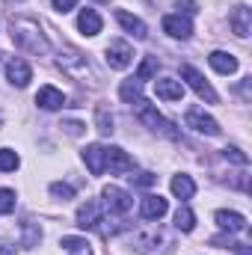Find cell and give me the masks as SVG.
<instances>
[{
    "label": "cell",
    "mask_w": 252,
    "mask_h": 255,
    "mask_svg": "<svg viewBox=\"0 0 252 255\" xmlns=\"http://www.w3.org/2000/svg\"><path fill=\"white\" fill-rule=\"evenodd\" d=\"M6 77H9L12 86L24 89V86L33 80V68L24 63V60H12V63H6Z\"/></svg>",
    "instance_id": "obj_12"
},
{
    "label": "cell",
    "mask_w": 252,
    "mask_h": 255,
    "mask_svg": "<svg viewBox=\"0 0 252 255\" xmlns=\"http://www.w3.org/2000/svg\"><path fill=\"white\" fill-rule=\"evenodd\" d=\"M119 95H122L125 104H139V101H142V83H139L136 77H127L125 83L119 86Z\"/></svg>",
    "instance_id": "obj_20"
},
{
    "label": "cell",
    "mask_w": 252,
    "mask_h": 255,
    "mask_svg": "<svg viewBox=\"0 0 252 255\" xmlns=\"http://www.w3.org/2000/svg\"><path fill=\"white\" fill-rule=\"evenodd\" d=\"M12 42L27 51V54H48V39L42 36L39 24L30 21V18H18L12 21Z\"/></svg>",
    "instance_id": "obj_1"
},
{
    "label": "cell",
    "mask_w": 252,
    "mask_h": 255,
    "mask_svg": "<svg viewBox=\"0 0 252 255\" xmlns=\"http://www.w3.org/2000/svg\"><path fill=\"white\" fill-rule=\"evenodd\" d=\"M175 6H178V15L184 12V15H196L199 9H196V0H175Z\"/></svg>",
    "instance_id": "obj_32"
},
{
    "label": "cell",
    "mask_w": 252,
    "mask_h": 255,
    "mask_svg": "<svg viewBox=\"0 0 252 255\" xmlns=\"http://www.w3.org/2000/svg\"><path fill=\"white\" fill-rule=\"evenodd\" d=\"M214 220H217V226H220L223 232H229V235H238V232L247 229V217L238 214V211H217Z\"/></svg>",
    "instance_id": "obj_13"
},
{
    "label": "cell",
    "mask_w": 252,
    "mask_h": 255,
    "mask_svg": "<svg viewBox=\"0 0 252 255\" xmlns=\"http://www.w3.org/2000/svg\"><path fill=\"white\" fill-rule=\"evenodd\" d=\"M15 211V190L0 187V214H12Z\"/></svg>",
    "instance_id": "obj_28"
},
{
    "label": "cell",
    "mask_w": 252,
    "mask_h": 255,
    "mask_svg": "<svg viewBox=\"0 0 252 255\" xmlns=\"http://www.w3.org/2000/svg\"><path fill=\"white\" fill-rule=\"evenodd\" d=\"M223 157H226V160H235V163H241V166H247V163H250V157H247L241 148H235V145H232V148H226V151H223Z\"/></svg>",
    "instance_id": "obj_30"
},
{
    "label": "cell",
    "mask_w": 252,
    "mask_h": 255,
    "mask_svg": "<svg viewBox=\"0 0 252 255\" xmlns=\"http://www.w3.org/2000/svg\"><path fill=\"white\" fill-rule=\"evenodd\" d=\"M21 166V157L12 148H0V172H15Z\"/></svg>",
    "instance_id": "obj_25"
},
{
    "label": "cell",
    "mask_w": 252,
    "mask_h": 255,
    "mask_svg": "<svg viewBox=\"0 0 252 255\" xmlns=\"http://www.w3.org/2000/svg\"><path fill=\"white\" fill-rule=\"evenodd\" d=\"M101 27H104V21H101V15H98L95 9H83V12L77 15V30H80L83 36H98Z\"/></svg>",
    "instance_id": "obj_16"
},
{
    "label": "cell",
    "mask_w": 252,
    "mask_h": 255,
    "mask_svg": "<svg viewBox=\"0 0 252 255\" xmlns=\"http://www.w3.org/2000/svg\"><path fill=\"white\" fill-rule=\"evenodd\" d=\"M130 181H133L136 187H151V184L157 181V175H151V172H139V175H130Z\"/></svg>",
    "instance_id": "obj_31"
},
{
    "label": "cell",
    "mask_w": 252,
    "mask_h": 255,
    "mask_svg": "<svg viewBox=\"0 0 252 255\" xmlns=\"http://www.w3.org/2000/svg\"><path fill=\"white\" fill-rule=\"evenodd\" d=\"M136 107V116H139V122L142 125H148L151 130H157V133H163V136H169V139H178L181 133H178V128L172 125L163 113H157V107H151L145 98L139 101V104H133Z\"/></svg>",
    "instance_id": "obj_2"
},
{
    "label": "cell",
    "mask_w": 252,
    "mask_h": 255,
    "mask_svg": "<svg viewBox=\"0 0 252 255\" xmlns=\"http://www.w3.org/2000/svg\"><path fill=\"white\" fill-rule=\"evenodd\" d=\"M184 122H187V128H193L196 133H205V136H217V133H220L217 119L208 116L202 107H190L187 113H184Z\"/></svg>",
    "instance_id": "obj_5"
},
{
    "label": "cell",
    "mask_w": 252,
    "mask_h": 255,
    "mask_svg": "<svg viewBox=\"0 0 252 255\" xmlns=\"http://www.w3.org/2000/svg\"><path fill=\"white\" fill-rule=\"evenodd\" d=\"M232 30H235V36H241V39L250 36V9H247V6H238V9L232 12Z\"/></svg>",
    "instance_id": "obj_21"
},
{
    "label": "cell",
    "mask_w": 252,
    "mask_h": 255,
    "mask_svg": "<svg viewBox=\"0 0 252 255\" xmlns=\"http://www.w3.org/2000/svg\"><path fill=\"white\" fill-rule=\"evenodd\" d=\"M133 63V48L127 45V42H110L107 45V65L110 68H127V65Z\"/></svg>",
    "instance_id": "obj_9"
},
{
    "label": "cell",
    "mask_w": 252,
    "mask_h": 255,
    "mask_svg": "<svg viewBox=\"0 0 252 255\" xmlns=\"http://www.w3.org/2000/svg\"><path fill=\"white\" fill-rule=\"evenodd\" d=\"M104 154H107V148L98 145V142H92V145L83 148V163L89 166L92 175H104Z\"/></svg>",
    "instance_id": "obj_15"
},
{
    "label": "cell",
    "mask_w": 252,
    "mask_h": 255,
    "mask_svg": "<svg viewBox=\"0 0 252 255\" xmlns=\"http://www.w3.org/2000/svg\"><path fill=\"white\" fill-rule=\"evenodd\" d=\"M175 229H178V232H193V229H196V214L190 211L187 205H181V208L175 211Z\"/></svg>",
    "instance_id": "obj_24"
},
{
    "label": "cell",
    "mask_w": 252,
    "mask_h": 255,
    "mask_svg": "<svg viewBox=\"0 0 252 255\" xmlns=\"http://www.w3.org/2000/svg\"><path fill=\"white\" fill-rule=\"evenodd\" d=\"M104 169H110V175H125V172H133V157L127 154L125 148L110 145V148H107V154H104Z\"/></svg>",
    "instance_id": "obj_7"
},
{
    "label": "cell",
    "mask_w": 252,
    "mask_h": 255,
    "mask_svg": "<svg viewBox=\"0 0 252 255\" xmlns=\"http://www.w3.org/2000/svg\"><path fill=\"white\" fill-rule=\"evenodd\" d=\"M12 253H15L12 247H6V244H0V255H12Z\"/></svg>",
    "instance_id": "obj_35"
},
{
    "label": "cell",
    "mask_w": 252,
    "mask_h": 255,
    "mask_svg": "<svg viewBox=\"0 0 252 255\" xmlns=\"http://www.w3.org/2000/svg\"><path fill=\"white\" fill-rule=\"evenodd\" d=\"M51 196H57V199H71V196H74V187H71V184H63V181H54V184H51Z\"/></svg>",
    "instance_id": "obj_29"
},
{
    "label": "cell",
    "mask_w": 252,
    "mask_h": 255,
    "mask_svg": "<svg viewBox=\"0 0 252 255\" xmlns=\"http://www.w3.org/2000/svg\"><path fill=\"white\" fill-rule=\"evenodd\" d=\"M154 74H157V60H154V57H145L142 65L136 68V80H139V83H145V80H151Z\"/></svg>",
    "instance_id": "obj_26"
},
{
    "label": "cell",
    "mask_w": 252,
    "mask_h": 255,
    "mask_svg": "<svg viewBox=\"0 0 252 255\" xmlns=\"http://www.w3.org/2000/svg\"><path fill=\"white\" fill-rule=\"evenodd\" d=\"M154 89H157V98H163V101H181L184 98L181 80H172V77H160L154 83Z\"/></svg>",
    "instance_id": "obj_17"
},
{
    "label": "cell",
    "mask_w": 252,
    "mask_h": 255,
    "mask_svg": "<svg viewBox=\"0 0 252 255\" xmlns=\"http://www.w3.org/2000/svg\"><path fill=\"white\" fill-rule=\"evenodd\" d=\"M57 65L63 68L71 80H86V77H89V80H95L89 60H86L80 51H74V48H65V51H60V60H57Z\"/></svg>",
    "instance_id": "obj_3"
},
{
    "label": "cell",
    "mask_w": 252,
    "mask_h": 255,
    "mask_svg": "<svg viewBox=\"0 0 252 255\" xmlns=\"http://www.w3.org/2000/svg\"><path fill=\"white\" fill-rule=\"evenodd\" d=\"M163 33H169L172 39H190L193 36V24L187 15H166L163 18Z\"/></svg>",
    "instance_id": "obj_10"
},
{
    "label": "cell",
    "mask_w": 252,
    "mask_h": 255,
    "mask_svg": "<svg viewBox=\"0 0 252 255\" xmlns=\"http://www.w3.org/2000/svg\"><path fill=\"white\" fill-rule=\"evenodd\" d=\"M98 3H104V0H98Z\"/></svg>",
    "instance_id": "obj_36"
},
{
    "label": "cell",
    "mask_w": 252,
    "mask_h": 255,
    "mask_svg": "<svg viewBox=\"0 0 252 255\" xmlns=\"http://www.w3.org/2000/svg\"><path fill=\"white\" fill-rule=\"evenodd\" d=\"M77 6V0H54V9L57 12H71Z\"/></svg>",
    "instance_id": "obj_33"
},
{
    "label": "cell",
    "mask_w": 252,
    "mask_h": 255,
    "mask_svg": "<svg viewBox=\"0 0 252 255\" xmlns=\"http://www.w3.org/2000/svg\"><path fill=\"white\" fill-rule=\"evenodd\" d=\"M208 63L214 71H220V74H235L238 71V60L232 57V54H226V51H214L211 57H208Z\"/></svg>",
    "instance_id": "obj_19"
},
{
    "label": "cell",
    "mask_w": 252,
    "mask_h": 255,
    "mask_svg": "<svg viewBox=\"0 0 252 255\" xmlns=\"http://www.w3.org/2000/svg\"><path fill=\"white\" fill-rule=\"evenodd\" d=\"M104 214H101V205L98 202H86L77 208V226L80 229H98L104 238H107V229H104Z\"/></svg>",
    "instance_id": "obj_6"
},
{
    "label": "cell",
    "mask_w": 252,
    "mask_h": 255,
    "mask_svg": "<svg viewBox=\"0 0 252 255\" xmlns=\"http://www.w3.org/2000/svg\"><path fill=\"white\" fill-rule=\"evenodd\" d=\"M181 77L187 80V86L202 98V101H208V104H217V92H214V86L205 80V74H199L193 65H181Z\"/></svg>",
    "instance_id": "obj_4"
},
{
    "label": "cell",
    "mask_w": 252,
    "mask_h": 255,
    "mask_svg": "<svg viewBox=\"0 0 252 255\" xmlns=\"http://www.w3.org/2000/svg\"><path fill=\"white\" fill-rule=\"evenodd\" d=\"M95 125H98L101 133H113V116H110L104 107H98V110H95Z\"/></svg>",
    "instance_id": "obj_27"
},
{
    "label": "cell",
    "mask_w": 252,
    "mask_h": 255,
    "mask_svg": "<svg viewBox=\"0 0 252 255\" xmlns=\"http://www.w3.org/2000/svg\"><path fill=\"white\" fill-rule=\"evenodd\" d=\"M63 250H65L68 255H92L89 241H86V238H74V235L63 238Z\"/></svg>",
    "instance_id": "obj_22"
},
{
    "label": "cell",
    "mask_w": 252,
    "mask_h": 255,
    "mask_svg": "<svg viewBox=\"0 0 252 255\" xmlns=\"http://www.w3.org/2000/svg\"><path fill=\"white\" fill-rule=\"evenodd\" d=\"M172 193H175L178 199H193V193H196L193 178H190V175H175V178H172Z\"/></svg>",
    "instance_id": "obj_23"
},
{
    "label": "cell",
    "mask_w": 252,
    "mask_h": 255,
    "mask_svg": "<svg viewBox=\"0 0 252 255\" xmlns=\"http://www.w3.org/2000/svg\"><path fill=\"white\" fill-rule=\"evenodd\" d=\"M166 208H169V205H166V199H163L160 193H157V196L148 193V196L139 202V214H142V220H160V217L166 214Z\"/></svg>",
    "instance_id": "obj_11"
},
{
    "label": "cell",
    "mask_w": 252,
    "mask_h": 255,
    "mask_svg": "<svg viewBox=\"0 0 252 255\" xmlns=\"http://www.w3.org/2000/svg\"><path fill=\"white\" fill-rule=\"evenodd\" d=\"M116 21L122 24V30H125V33H130L133 39H145V36H148V27H145L136 15L125 12V9H119V12H116Z\"/></svg>",
    "instance_id": "obj_18"
},
{
    "label": "cell",
    "mask_w": 252,
    "mask_h": 255,
    "mask_svg": "<svg viewBox=\"0 0 252 255\" xmlns=\"http://www.w3.org/2000/svg\"><path fill=\"white\" fill-rule=\"evenodd\" d=\"M101 196H104V205H107L113 214H127V211L133 208V199H130V193H125L122 187H116V184H107Z\"/></svg>",
    "instance_id": "obj_8"
},
{
    "label": "cell",
    "mask_w": 252,
    "mask_h": 255,
    "mask_svg": "<svg viewBox=\"0 0 252 255\" xmlns=\"http://www.w3.org/2000/svg\"><path fill=\"white\" fill-rule=\"evenodd\" d=\"M65 130H68V133H71V136H77V133H80V130H83V125H80V122H65Z\"/></svg>",
    "instance_id": "obj_34"
},
{
    "label": "cell",
    "mask_w": 252,
    "mask_h": 255,
    "mask_svg": "<svg viewBox=\"0 0 252 255\" xmlns=\"http://www.w3.org/2000/svg\"><path fill=\"white\" fill-rule=\"evenodd\" d=\"M36 104H39L42 110H60V107H65V95L57 86H42V89L36 92Z\"/></svg>",
    "instance_id": "obj_14"
}]
</instances>
